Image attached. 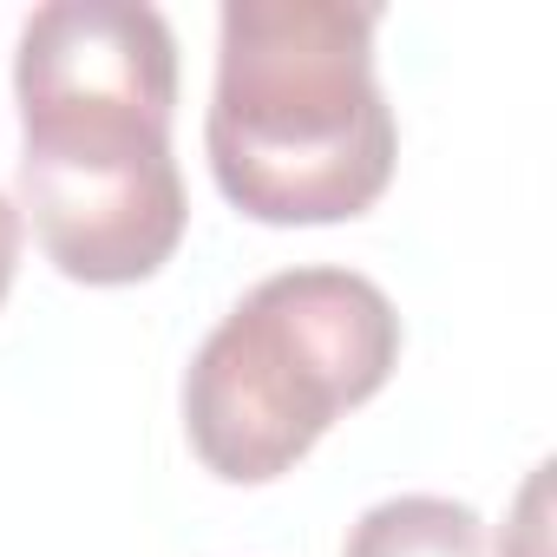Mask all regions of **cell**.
<instances>
[{
	"mask_svg": "<svg viewBox=\"0 0 557 557\" xmlns=\"http://www.w3.org/2000/svg\"><path fill=\"white\" fill-rule=\"evenodd\" d=\"M14 269H21V210L8 203V190H0V302L14 289Z\"/></svg>",
	"mask_w": 557,
	"mask_h": 557,
	"instance_id": "5b68a950",
	"label": "cell"
},
{
	"mask_svg": "<svg viewBox=\"0 0 557 557\" xmlns=\"http://www.w3.org/2000/svg\"><path fill=\"white\" fill-rule=\"evenodd\" d=\"M400 361V315L361 269L309 262L262 283L203 335L184 374V433L230 485L283 479Z\"/></svg>",
	"mask_w": 557,
	"mask_h": 557,
	"instance_id": "7a4b0ae2",
	"label": "cell"
},
{
	"mask_svg": "<svg viewBox=\"0 0 557 557\" xmlns=\"http://www.w3.org/2000/svg\"><path fill=\"white\" fill-rule=\"evenodd\" d=\"M374 8L223 0L203 151L256 223H348L394 177V106L374 79Z\"/></svg>",
	"mask_w": 557,
	"mask_h": 557,
	"instance_id": "6da1fadb",
	"label": "cell"
},
{
	"mask_svg": "<svg viewBox=\"0 0 557 557\" xmlns=\"http://www.w3.org/2000/svg\"><path fill=\"white\" fill-rule=\"evenodd\" d=\"M342 557H485V518L440 492H400L355 518Z\"/></svg>",
	"mask_w": 557,
	"mask_h": 557,
	"instance_id": "277c9868",
	"label": "cell"
},
{
	"mask_svg": "<svg viewBox=\"0 0 557 557\" xmlns=\"http://www.w3.org/2000/svg\"><path fill=\"white\" fill-rule=\"evenodd\" d=\"M21 164H158L171 158L177 40L145 0H47L14 53Z\"/></svg>",
	"mask_w": 557,
	"mask_h": 557,
	"instance_id": "3957f363",
	"label": "cell"
}]
</instances>
